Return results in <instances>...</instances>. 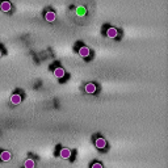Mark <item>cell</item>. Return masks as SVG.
Here are the masks:
<instances>
[{"label":"cell","instance_id":"cell-1","mask_svg":"<svg viewBox=\"0 0 168 168\" xmlns=\"http://www.w3.org/2000/svg\"><path fill=\"white\" fill-rule=\"evenodd\" d=\"M78 53H79V55L83 56V58H88L90 54H91V50H90V47L88 46H81V47H79Z\"/></svg>","mask_w":168,"mask_h":168},{"label":"cell","instance_id":"cell-2","mask_svg":"<svg viewBox=\"0 0 168 168\" xmlns=\"http://www.w3.org/2000/svg\"><path fill=\"white\" fill-rule=\"evenodd\" d=\"M11 9H12V5H11V3L8 1V0H3L1 3H0V11H3V12H11Z\"/></svg>","mask_w":168,"mask_h":168},{"label":"cell","instance_id":"cell-3","mask_svg":"<svg viewBox=\"0 0 168 168\" xmlns=\"http://www.w3.org/2000/svg\"><path fill=\"white\" fill-rule=\"evenodd\" d=\"M56 18V15L54 11H47L45 13V20L47 21V23H54Z\"/></svg>","mask_w":168,"mask_h":168},{"label":"cell","instance_id":"cell-4","mask_svg":"<svg viewBox=\"0 0 168 168\" xmlns=\"http://www.w3.org/2000/svg\"><path fill=\"white\" fill-rule=\"evenodd\" d=\"M106 36H108V38L114 40L118 37V30H117L116 28H109V29L106 30Z\"/></svg>","mask_w":168,"mask_h":168},{"label":"cell","instance_id":"cell-5","mask_svg":"<svg viewBox=\"0 0 168 168\" xmlns=\"http://www.w3.org/2000/svg\"><path fill=\"white\" fill-rule=\"evenodd\" d=\"M65 75H66V71H65V70H63L62 67H56V68H54V76H55V78L63 79V78H65Z\"/></svg>","mask_w":168,"mask_h":168},{"label":"cell","instance_id":"cell-6","mask_svg":"<svg viewBox=\"0 0 168 168\" xmlns=\"http://www.w3.org/2000/svg\"><path fill=\"white\" fill-rule=\"evenodd\" d=\"M71 150L67 147H63L61 150V153H59V155H61V158H63V159H70L71 158Z\"/></svg>","mask_w":168,"mask_h":168},{"label":"cell","instance_id":"cell-7","mask_svg":"<svg viewBox=\"0 0 168 168\" xmlns=\"http://www.w3.org/2000/svg\"><path fill=\"white\" fill-rule=\"evenodd\" d=\"M84 91L87 92V93H95V92L97 91V85L95 84V83H88L87 85H85V88H84Z\"/></svg>","mask_w":168,"mask_h":168},{"label":"cell","instance_id":"cell-8","mask_svg":"<svg viewBox=\"0 0 168 168\" xmlns=\"http://www.w3.org/2000/svg\"><path fill=\"white\" fill-rule=\"evenodd\" d=\"M95 145H96V147L99 148V150H104V148L106 147V141L104 138H97Z\"/></svg>","mask_w":168,"mask_h":168},{"label":"cell","instance_id":"cell-9","mask_svg":"<svg viewBox=\"0 0 168 168\" xmlns=\"http://www.w3.org/2000/svg\"><path fill=\"white\" fill-rule=\"evenodd\" d=\"M11 159H12V154L9 153V151H1V153H0V160L9 161Z\"/></svg>","mask_w":168,"mask_h":168},{"label":"cell","instance_id":"cell-10","mask_svg":"<svg viewBox=\"0 0 168 168\" xmlns=\"http://www.w3.org/2000/svg\"><path fill=\"white\" fill-rule=\"evenodd\" d=\"M11 103L13 104V105H18V104L21 103V96L20 95H17V93L12 95L11 96Z\"/></svg>","mask_w":168,"mask_h":168},{"label":"cell","instance_id":"cell-11","mask_svg":"<svg viewBox=\"0 0 168 168\" xmlns=\"http://www.w3.org/2000/svg\"><path fill=\"white\" fill-rule=\"evenodd\" d=\"M24 167L25 168H34L36 167V161H34L33 159H26L24 161Z\"/></svg>","mask_w":168,"mask_h":168},{"label":"cell","instance_id":"cell-12","mask_svg":"<svg viewBox=\"0 0 168 168\" xmlns=\"http://www.w3.org/2000/svg\"><path fill=\"white\" fill-rule=\"evenodd\" d=\"M91 167L92 168H103V164H101V163H93Z\"/></svg>","mask_w":168,"mask_h":168},{"label":"cell","instance_id":"cell-13","mask_svg":"<svg viewBox=\"0 0 168 168\" xmlns=\"http://www.w3.org/2000/svg\"><path fill=\"white\" fill-rule=\"evenodd\" d=\"M1 55H3V53H1V51H0V58H1Z\"/></svg>","mask_w":168,"mask_h":168}]
</instances>
